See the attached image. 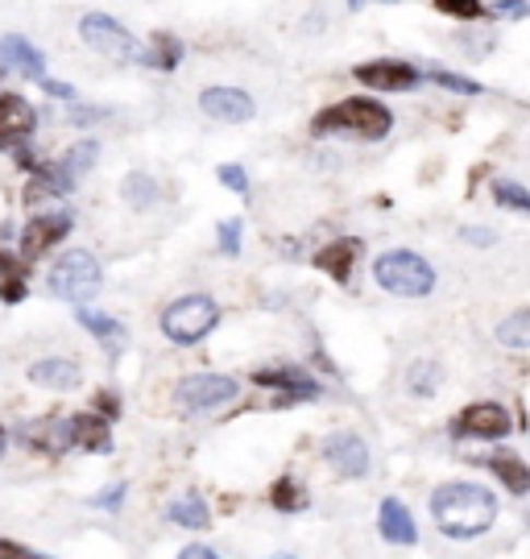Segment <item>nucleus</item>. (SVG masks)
Instances as JSON below:
<instances>
[{"label": "nucleus", "mask_w": 530, "mask_h": 559, "mask_svg": "<svg viewBox=\"0 0 530 559\" xmlns=\"http://www.w3.org/2000/svg\"><path fill=\"white\" fill-rule=\"evenodd\" d=\"M432 522L448 539H481L497 522V493L472 480H448L432 493Z\"/></svg>", "instance_id": "nucleus-1"}, {"label": "nucleus", "mask_w": 530, "mask_h": 559, "mask_svg": "<svg viewBox=\"0 0 530 559\" xmlns=\"http://www.w3.org/2000/svg\"><path fill=\"white\" fill-rule=\"evenodd\" d=\"M0 299L21 302L25 299V261L13 253H0Z\"/></svg>", "instance_id": "nucleus-25"}, {"label": "nucleus", "mask_w": 530, "mask_h": 559, "mask_svg": "<svg viewBox=\"0 0 530 559\" xmlns=\"http://www.w3.org/2000/svg\"><path fill=\"white\" fill-rule=\"evenodd\" d=\"M79 38L87 41L92 50H99L104 59H117V62L141 59V46L133 41V34L117 17H108V13H87V17L79 21Z\"/></svg>", "instance_id": "nucleus-9"}, {"label": "nucleus", "mask_w": 530, "mask_h": 559, "mask_svg": "<svg viewBox=\"0 0 530 559\" xmlns=\"http://www.w3.org/2000/svg\"><path fill=\"white\" fill-rule=\"evenodd\" d=\"M452 431L456 436H469V440L497 443L514 431V419H510V411L497 406V402H472V406H464L452 419Z\"/></svg>", "instance_id": "nucleus-10"}, {"label": "nucleus", "mask_w": 530, "mask_h": 559, "mask_svg": "<svg viewBox=\"0 0 530 559\" xmlns=\"http://www.w3.org/2000/svg\"><path fill=\"white\" fill-rule=\"evenodd\" d=\"M4 443H9V436H4V427H0V452H4Z\"/></svg>", "instance_id": "nucleus-44"}, {"label": "nucleus", "mask_w": 530, "mask_h": 559, "mask_svg": "<svg viewBox=\"0 0 530 559\" xmlns=\"http://www.w3.org/2000/svg\"><path fill=\"white\" fill-rule=\"evenodd\" d=\"M199 108L220 124H245L254 120V96L240 87H203L199 92Z\"/></svg>", "instance_id": "nucleus-12"}, {"label": "nucleus", "mask_w": 530, "mask_h": 559, "mask_svg": "<svg viewBox=\"0 0 530 559\" xmlns=\"http://www.w3.org/2000/svg\"><path fill=\"white\" fill-rule=\"evenodd\" d=\"M79 323L92 332L96 340H104L113 353H117L120 344H125V328H120L113 316H99V311H87V307H79Z\"/></svg>", "instance_id": "nucleus-26"}, {"label": "nucleus", "mask_w": 530, "mask_h": 559, "mask_svg": "<svg viewBox=\"0 0 530 559\" xmlns=\"http://www.w3.org/2000/svg\"><path fill=\"white\" fill-rule=\"evenodd\" d=\"M270 559H295V556H270Z\"/></svg>", "instance_id": "nucleus-45"}, {"label": "nucleus", "mask_w": 530, "mask_h": 559, "mask_svg": "<svg viewBox=\"0 0 530 559\" xmlns=\"http://www.w3.org/2000/svg\"><path fill=\"white\" fill-rule=\"evenodd\" d=\"M485 464H490V473L506 489H510L514 498H527V489H530V468H527V460L518 456V452H506V448H497L493 456H485Z\"/></svg>", "instance_id": "nucleus-20"}, {"label": "nucleus", "mask_w": 530, "mask_h": 559, "mask_svg": "<svg viewBox=\"0 0 530 559\" xmlns=\"http://www.w3.org/2000/svg\"><path fill=\"white\" fill-rule=\"evenodd\" d=\"M377 526H381V539L393 543V547H414L419 543V526H414L411 510L398 498H386L381 510H377Z\"/></svg>", "instance_id": "nucleus-19"}, {"label": "nucleus", "mask_w": 530, "mask_h": 559, "mask_svg": "<svg viewBox=\"0 0 530 559\" xmlns=\"http://www.w3.org/2000/svg\"><path fill=\"white\" fill-rule=\"evenodd\" d=\"M323 460L332 464L335 477H344V480H361L369 473V448H365V440L353 436V431L328 436V440H323Z\"/></svg>", "instance_id": "nucleus-11"}, {"label": "nucleus", "mask_w": 530, "mask_h": 559, "mask_svg": "<svg viewBox=\"0 0 530 559\" xmlns=\"http://www.w3.org/2000/svg\"><path fill=\"white\" fill-rule=\"evenodd\" d=\"M311 129L319 138H328V133H353V138H365V141H381L393 129V117L386 104L353 96V100H340L332 108H323L315 117Z\"/></svg>", "instance_id": "nucleus-2"}, {"label": "nucleus", "mask_w": 530, "mask_h": 559, "mask_svg": "<svg viewBox=\"0 0 530 559\" xmlns=\"http://www.w3.org/2000/svg\"><path fill=\"white\" fill-rule=\"evenodd\" d=\"M369 0H349V9H365ZM381 4H398V0H381Z\"/></svg>", "instance_id": "nucleus-43"}, {"label": "nucleus", "mask_w": 530, "mask_h": 559, "mask_svg": "<svg viewBox=\"0 0 530 559\" xmlns=\"http://www.w3.org/2000/svg\"><path fill=\"white\" fill-rule=\"evenodd\" d=\"M435 9H439L444 17H456V21H476L485 13L481 0H435Z\"/></svg>", "instance_id": "nucleus-32"}, {"label": "nucleus", "mask_w": 530, "mask_h": 559, "mask_svg": "<svg viewBox=\"0 0 530 559\" xmlns=\"http://www.w3.org/2000/svg\"><path fill=\"white\" fill-rule=\"evenodd\" d=\"M71 233V212H50V216H34L30 228L21 233V261H38L46 249H55L62 237Z\"/></svg>", "instance_id": "nucleus-13"}, {"label": "nucleus", "mask_w": 530, "mask_h": 559, "mask_svg": "<svg viewBox=\"0 0 530 559\" xmlns=\"http://www.w3.org/2000/svg\"><path fill=\"white\" fill-rule=\"evenodd\" d=\"M427 80L439 83V87H452V92H464V96H476V92H481V83L464 80V75H448V71H432Z\"/></svg>", "instance_id": "nucleus-35"}, {"label": "nucleus", "mask_w": 530, "mask_h": 559, "mask_svg": "<svg viewBox=\"0 0 530 559\" xmlns=\"http://www.w3.org/2000/svg\"><path fill=\"white\" fill-rule=\"evenodd\" d=\"M67 436H71V448H83V452H113V427L108 419H99L96 411H79L67 419Z\"/></svg>", "instance_id": "nucleus-17"}, {"label": "nucleus", "mask_w": 530, "mask_h": 559, "mask_svg": "<svg viewBox=\"0 0 530 559\" xmlns=\"http://www.w3.org/2000/svg\"><path fill=\"white\" fill-rule=\"evenodd\" d=\"M96 158H99L96 141H79V145H71L59 162H50V166H38V170H34V179H30V187H25V203L34 207V203H42V200L67 195V191L92 170V162Z\"/></svg>", "instance_id": "nucleus-4"}, {"label": "nucleus", "mask_w": 530, "mask_h": 559, "mask_svg": "<svg viewBox=\"0 0 530 559\" xmlns=\"http://www.w3.org/2000/svg\"><path fill=\"white\" fill-rule=\"evenodd\" d=\"M166 519L182 526V531H208L212 526V510L199 501V493H178L170 506H166Z\"/></svg>", "instance_id": "nucleus-23"}, {"label": "nucleus", "mask_w": 530, "mask_h": 559, "mask_svg": "<svg viewBox=\"0 0 530 559\" xmlns=\"http://www.w3.org/2000/svg\"><path fill=\"white\" fill-rule=\"evenodd\" d=\"M0 67L25 75V80H46V55H42L34 41H25L21 34H4L0 38Z\"/></svg>", "instance_id": "nucleus-15"}, {"label": "nucleus", "mask_w": 530, "mask_h": 559, "mask_svg": "<svg viewBox=\"0 0 530 559\" xmlns=\"http://www.w3.org/2000/svg\"><path fill=\"white\" fill-rule=\"evenodd\" d=\"M530 13V4L527 0H497V4H493V17H527Z\"/></svg>", "instance_id": "nucleus-37"}, {"label": "nucleus", "mask_w": 530, "mask_h": 559, "mask_svg": "<svg viewBox=\"0 0 530 559\" xmlns=\"http://www.w3.org/2000/svg\"><path fill=\"white\" fill-rule=\"evenodd\" d=\"M464 237H469L472 245H493V233H481V228H464Z\"/></svg>", "instance_id": "nucleus-42"}, {"label": "nucleus", "mask_w": 530, "mask_h": 559, "mask_svg": "<svg viewBox=\"0 0 530 559\" xmlns=\"http://www.w3.org/2000/svg\"><path fill=\"white\" fill-rule=\"evenodd\" d=\"M270 506L282 510V514H298V510H307V493H303V485L295 477H278L270 485Z\"/></svg>", "instance_id": "nucleus-27"}, {"label": "nucleus", "mask_w": 530, "mask_h": 559, "mask_svg": "<svg viewBox=\"0 0 530 559\" xmlns=\"http://www.w3.org/2000/svg\"><path fill=\"white\" fill-rule=\"evenodd\" d=\"M46 286H50V295H59L67 302H87L99 290V261L87 249H71L55 261Z\"/></svg>", "instance_id": "nucleus-7"}, {"label": "nucleus", "mask_w": 530, "mask_h": 559, "mask_svg": "<svg viewBox=\"0 0 530 559\" xmlns=\"http://www.w3.org/2000/svg\"><path fill=\"white\" fill-rule=\"evenodd\" d=\"M493 200L502 203V207H510V212H522V216L530 212V195H527V187H522V182L497 179L493 182Z\"/></svg>", "instance_id": "nucleus-30"}, {"label": "nucleus", "mask_w": 530, "mask_h": 559, "mask_svg": "<svg viewBox=\"0 0 530 559\" xmlns=\"http://www.w3.org/2000/svg\"><path fill=\"white\" fill-rule=\"evenodd\" d=\"M178 59H182V41L175 34H162V29L150 38V50H141V62H150L154 71H175Z\"/></svg>", "instance_id": "nucleus-24"}, {"label": "nucleus", "mask_w": 530, "mask_h": 559, "mask_svg": "<svg viewBox=\"0 0 530 559\" xmlns=\"http://www.w3.org/2000/svg\"><path fill=\"white\" fill-rule=\"evenodd\" d=\"M79 365L67 357H42L30 365V381L34 385H46V390H75L79 385Z\"/></svg>", "instance_id": "nucleus-21"}, {"label": "nucleus", "mask_w": 530, "mask_h": 559, "mask_svg": "<svg viewBox=\"0 0 530 559\" xmlns=\"http://www.w3.org/2000/svg\"><path fill=\"white\" fill-rule=\"evenodd\" d=\"M178 559H220V556L212 551V547H199L196 543V547H182V556Z\"/></svg>", "instance_id": "nucleus-41"}, {"label": "nucleus", "mask_w": 530, "mask_h": 559, "mask_svg": "<svg viewBox=\"0 0 530 559\" xmlns=\"http://www.w3.org/2000/svg\"><path fill=\"white\" fill-rule=\"evenodd\" d=\"M120 191H125V200L138 203V207H150L157 200V187L150 175H129V179L120 182Z\"/></svg>", "instance_id": "nucleus-31"}, {"label": "nucleus", "mask_w": 530, "mask_h": 559, "mask_svg": "<svg viewBox=\"0 0 530 559\" xmlns=\"http://www.w3.org/2000/svg\"><path fill=\"white\" fill-rule=\"evenodd\" d=\"M374 278L386 295L398 299H423L435 290V270L427 258H419L414 249H390L374 261Z\"/></svg>", "instance_id": "nucleus-3"}, {"label": "nucleus", "mask_w": 530, "mask_h": 559, "mask_svg": "<svg viewBox=\"0 0 530 559\" xmlns=\"http://www.w3.org/2000/svg\"><path fill=\"white\" fill-rule=\"evenodd\" d=\"M254 381L261 390H278V394H286V399H303L311 402L319 399V385H315L298 365H274V369H257Z\"/></svg>", "instance_id": "nucleus-16"}, {"label": "nucleus", "mask_w": 530, "mask_h": 559, "mask_svg": "<svg viewBox=\"0 0 530 559\" xmlns=\"http://www.w3.org/2000/svg\"><path fill=\"white\" fill-rule=\"evenodd\" d=\"M439 378H444V373H439L435 360H414L411 369H407V390H411L414 399H432Z\"/></svg>", "instance_id": "nucleus-29"}, {"label": "nucleus", "mask_w": 530, "mask_h": 559, "mask_svg": "<svg viewBox=\"0 0 530 559\" xmlns=\"http://www.w3.org/2000/svg\"><path fill=\"white\" fill-rule=\"evenodd\" d=\"M38 83H42V92H46V96H55V100H71V96H75V87H71V83H59V80H50V75L38 80Z\"/></svg>", "instance_id": "nucleus-39"}, {"label": "nucleus", "mask_w": 530, "mask_h": 559, "mask_svg": "<svg viewBox=\"0 0 530 559\" xmlns=\"http://www.w3.org/2000/svg\"><path fill=\"white\" fill-rule=\"evenodd\" d=\"M236 399V378L228 373H191L175 385V406L182 415H212Z\"/></svg>", "instance_id": "nucleus-8"}, {"label": "nucleus", "mask_w": 530, "mask_h": 559, "mask_svg": "<svg viewBox=\"0 0 530 559\" xmlns=\"http://www.w3.org/2000/svg\"><path fill=\"white\" fill-rule=\"evenodd\" d=\"M220 323V307L212 295H182L162 311V332L175 344H199Z\"/></svg>", "instance_id": "nucleus-6"}, {"label": "nucleus", "mask_w": 530, "mask_h": 559, "mask_svg": "<svg viewBox=\"0 0 530 559\" xmlns=\"http://www.w3.org/2000/svg\"><path fill=\"white\" fill-rule=\"evenodd\" d=\"M34 129H38V112L30 108V100L13 96V92H0V150L13 154L21 170H38V162L30 154Z\"/></svg>", "instance_id": "nucleus-5"}, {"label": "nucleus", "mask_w": 530, "mask_h": 559, "mask_svg": "<svg viewBox=\"0 0 530 559\" xmlns=\"http://www.w3.org/2000/svg\"><path fill=\"white\" fill-rule=\"evenodd\" d=\"M25 448H34L42 456H62L71 448V436H67V419H50V423H30V431L21 436Z\"/></svg>", "instance_id": "nucleus-22"}, {"label": "nucleus", "mask_w": 530, "mask_h": 559, "mask_svg": "<svg viewBox=\"0 0 530 559\" xmlns=\"http://www.w3.org/2000/svg\"><path fill=\"white\" fill-rule=\"evenodd\" d=\"M216 249L224 253V258H236V253H240V221L216 224Z\"/></svg>", "instance_id": "nucleus-33"}, {"label": "nucleus", "mask_w": 530, "mask_h": 559, "mask_svg": "<svg viewBox=\"0 0 530 559\" xmlns=\"http://www.w3.org/2000/svg\"><path fill=\"white\" fill-rule=\"evenodd\" d=\"M117 411H120V402L113 399V394H99V399H96V415H99V419H113Z\"/></svg>", "instance_id": "nucleus-40"}, {"label": "nucleus", "mask_w": 530, "mask_h": 559, "mask_svg": "<svg viewBox=\"0 0 530 559\" xmlns=\"http://www.w3.org/2000/svg\"><path fill=\"white\" fill-rule=\"evenodd\" d=\"M0 559H50V556L30 551V547H21V543H13V539H0Z\"/></svg>", "instance_id": "nucleus-38"}, {"label": "nucleus", "mask_w": 530, "mask_h": 559, "mask_svg": "<svg viewBox=\"0 0 530 559\" xmlns=\"http://www.w3.org/2000/svg\"><path fill=\"white\" fill-rule=\"evenodd\" d=\"M361 253H365V245H361V240L340 237V240H332L328 249H319V253H315V265H319L332 282H349L353 278V270H356V261H361Z\"/></svg>", "instance_id": "nucleus-18"}, {"label": "nucleus", "mask_w": 530, "mask_h": 559, "mask_svg": "<svg viewBox=\"0 0 530 559\" xmlns=\"http://www.w3.org/2000/svg\"><path fill=\"white\" fill-rule=\"evenodd\" d=\"M497 344H506L514 353L530 348V311H514V316L497 323Z\"/></svg>", "instance_id": "nucleus-28"}, {"label": "nucleus", "mask_w": 530, "mask_h": 559, "mask_svg": "<svg viewBox=\"0 0 530 559\" xmlns=\"http://www.w3.org/2000/svg\"><path fill=\"white\" fill-rule=\"evenodd\" d=\"M125 480H117V485H108V489H99L96 498H92V506H99V510H120L125 506Z\"/></svg>", "instance_id": "nucleus-36"}, {"label": "nucleus", "mask_w": 530, "mask_h": 559, "mask_svg": "<svg viewBox=\"0 0 530 559\" xmlns=\"http://www.w3.org/2000/svg\"><path fill=\"white\" fill-rule=\"evenodd\" d=\"M216 179L224 182L228 191H236V195H249V175H245V170H240L236 162H233V166H220Z\"/></svg>", "instance_id": "nucleus-34"}, {"label": "nucleus", "mask_w": 530, "mask_h": 559, "mask_svg": "<svg viewBox=\"0 0 530 559\" xmlns=\"http://www.w3.org/2000/svg\"><path fill=\"white\" fill-rule=\"evenodd\" d=\"M353 75L365 83V87H374V92H407V87H414V83L423 80L411 62H398V59L361 62Z\"/></svg>", "instance_id": "nucleus-14"}]
</instances>
